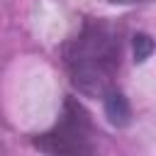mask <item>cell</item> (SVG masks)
<instances>
[{
    "instance_id": "obj_3",
    "label": "cell",
    "mask_w": 156,
    "mask_h": 156,
    "mask_svg": "<svg viewBox=\"0 0 156 156\" xmlns=\"http://www.w3.org/2000/svg\"><path fill=\"white\" fill-rule=\"evenodd\" d=\"M102 102H105L107 117H110L115 124H124V122H127V117H129V105H127L124 95H122L117 88L110 90L107 95H102Z\"/></svg>"
},
{
    "instance_id": "obj_1",
    "label": "cell",
    "mask_w": 156,
    "mask_h": 156,
    "mask_svg": "<svg viewBox=\"0 0 156 156\" xmlns=\"http://www.w3.org/2000/svg\"><path fill=\"white\" fill-rule=\"evenodd\" d=\"M119 61V32L107 22L90 20L78 29V34H73L63 44V66L73 85L85 95L102 98L110 90H115Z\"/></svg>"
},
{
    "instance_id": "obj_5",
    "label": "cell",
    "mask_w": 156,
    "mask_h": 156,
    "mask_svg": "<svg viewBox=\"0 0 156 156\" xmlns=\"http://www.w3.org/2000/svg\"><path fill=\"white\" fill-rule=\"evenodd\" d=\"M112 2H134V0H112Z\"/></svg>"
},
{
    "instance_id": "obj_2",
    "label": "cell",
    "mask_w": 156,
    "mask_h": 156,
    "mask_svg": "<svg viewBox=\"0 0 156 156\" xmlns=\"http://www.w3.org/2000/svg\"><path fill=\"white\" fill-rule=\"evenodd\" d=\"M93 134L95 132L88 112L76 100H66L58 122L49 132L37 136L34 146L46 154H90L95 151Z\"/></svg>"
},
{
    "instance_id": "obj_4",
    "label": "cell",
    "mask_w": 156,
    "mask_h": 156,
    "mask_svg": "<svg viewBox=\"0 0 156 156\" xmlns=\"http://www.w3.org/2000/svg\"><path fill=\"white\" fill-rule=\"evenodd\" d=\"M149 54H151V39H149L146 34L134 37V56H136V61L149 58Z\"/></svg>"
}]
</instances>
